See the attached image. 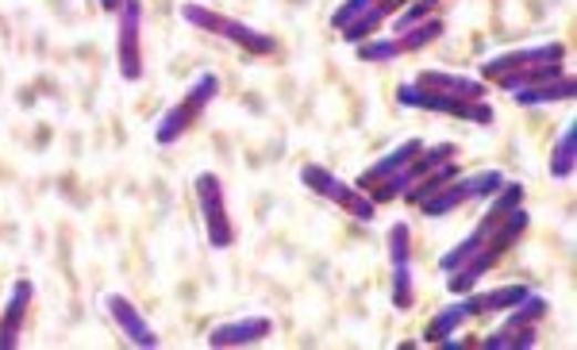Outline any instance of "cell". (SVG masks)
<instances>
[{
  "mask_svg": "<svg viewBox=\"0 0 577 350\" xmlns=\"http://www.w3.org/2000/svg\"><path fill=\"white\" fill-rule=\"evenodd\" d=\"M527 227H532V216H527V208L508 212V216L501 219V224L490 231V239H485V247L477 250V255L470 258L466 266H458V270H454V274H446V289H451L454 297H466V292H474L477 285H482L485 274H490L493 266H501V258H505L508 250L516 247L519 239H524Z\"/></svg>",
  "mask_w": 577,
  "mask_h": 350,
  "instance_id": "obj_1",
  "label": "cell"
},
{
  "mask_svg": "<svg viewBox=\"0 0 577 350\" xmlns=\"http://www.w3.org/2000/svg\"><path fill=\"white\" fill-rule=\"evenodd\" d=\"M177 12H182V20L189 23V28L208 31V35L224 39V43H231V47H239V51L255 54V59H266V54L278 51V39H274L270 31L250 28L247 20H235V16H227V12H216V8L200 4V0H185Z\"/></svg>",
  "mask_w": 577,
  "mask_h": 350,
  "instance_id": "obj_2",
  "label": "cell"
},
{
  "mask_svg": "<svg viewBox=\"0 0 577 350\" xmlns=\"http://www.w3.org/2000/svg\"><path fill=\"white\" fill-rule=\"evenodd\" d=\"M216 96H219V78L213 70H200L197 78H193V85L185 89L182 101H174L166 112H162V120L154 124V143L174 146L177 140H185V135L200 124V116L213 109Z\"/></svg>",
  "mask_w": 577,
  "mask_h": 350,
  "instance_id": "obj_3",
  "label": "cell"
},
{
  "mask_svg": "<svg viewBox=\"0 0 577 350\" xmlns=\"http://www.w3.org/2000/svg\"><path fill=\"white\" fill-rule=\"evenodd\" d=\"M297 177H300V185L312 193V197H320V200H328V205L343 208L347 216L359 219V224H373V219H378V205H373V200L365 197V193L354 182H343L336 169L320 166V162H305Z\"/></svg>",
  "mask_w": 577,
  "mask_h": 350,
  "instance_id": "obj_4",
  "label": "cell"
},
{
  "mask_svg": "<svg viewBox=\"0 0 577 350\" xmlns=\"http://www.w3.org/2000/svg\"><path fill=\"white\" fill-rule=\"evenodd\" d=\"M501 185H505V174H501V169L458 174L454 182H446L435 197H427L424 205H420V212H424L427 219H446V216H454L458 208H470V205H477V200H490Z\"/></svg>",
  "mask_w": 577,
  "mask_h": 350,
  "instance_id": "obj_5",
  "label": "cell"
},
{
  "mask_svg": "<svg viewBox=\"0 0 577 350\" xmlns=\"http://www.w3.org/2000/svg\"><path fill=\"white\" fill-rule=\"evenodd\" d=\"M396 104L412 112H439V116H454L462 124H477V127H490L497 120L490 101H458V96H443L432 93V89L416 85V81H401L396 85Z\"/></svg>",
  "mask_w": 577,
  "mask_h": 350,
  "instance_id": "obj_6",
  "label": "cell"
},
{
  "mask_svg": "<svg viewBox=\"0 0 577 350\" xmlns=\"http://www.w3.org/2000/svg\"><path fill=\"white\" fill-rule=\"evenodd\" d=\"M197 189V208H200V224H205V239L213 250H231L239 231H235V219H231V208H227V193H224V182L213 169L197 174L193 182Z\"/></svg>",
  "mask_w": 577,
  "mask_h": 350,
  "instance_id": "obj_7",
  "label": "cell"
},
{
  "mask_svg": "<svg viewBox=\"0 0 577 350\" xmlns=\"http://www.w3.org/2000/svg\"><path fill=\"white\" fill-rule=\"evenodd\" d=\"M389 250V300L396 312L416 308V278H412V227L404 219H393L385 231Z\"/></svg>",
  "mask_w": 577,
  "mask_h": 350,
  "instance_id": "obj_8",
  "label": "cell"
},
{
  "mask_svg": "<svg viewBox=\"0 0 577 350\" xmlns=\"http://www.w3.org/2000/svg\"><path fill=\"white\" fill-rule=\"evenodd\" d=\"M143 20L146 8L143 0H124L116 12V70L127 85L143 81L146 62H143Z\"/></svg>",
  "mask_w": 577,
  "mask_h": 350,
  "instance_id": "obj_9",
  "label": "cell"
},
{
  "mask_svg": "<svg viewBox=\"0 0 577 350\" xmlns=\"http://www.w3.org/2000/svg\"><path fill=\"white\" fill-rule=\"evenodd\" d=\"M566 43L563 39H547V43H532V47H516V51L505 54H493V59L482 62V81H493L497 85L501 78L519 70H532V66H547V62H566Z\"/></svg>",
  "mask_w": 577,
  "mask_h": 350,
  "instance_id": "obj_10",
  "label": "cell"
},
{
  "mask_svg": "<svg viewBox=\"0 0 577 350\" xmlns=\"http://www.w3.org/2000/svg\"><path fill=\"white\" fill-rule=\"evenodd\" d=\"M104 308H109V316H112V323H116V331L132 347H140V350H158L162 347V339H158V331H154V323L146 320L143 308L135 305L132 297H124V292H109V297H104Z\"/></svg>",
  "mask_w": 577,
  "mask_h": 350,
  "instance_id": "obj_11",
  "label": "cell"
},
{
  "mask_svg": "<svg viewBox=\"0 0 577 350\" xmlns=\"http://www.w3.org/2000/svg\"><path fill=\"white\" fill-rule=\"evenodd\" d=\"M274 336V320L270 316H239V320H227V323H216L213 331H208L205 343L213 350H239V347H258L266 343V339Z\"/></svg>",
  "mask_w": 577,
  "mask_h": 350,
  "instance_id": "obj_12",
  "label": "cell"
},
{
  "mask_svg": "<svg viewBox=\"0 0 577 350\" xmlns=\"http://www.w3.org/2000/svg\"><path fill=\"white\" fill-rule=\"evenodd\" d=\"M31 300H35V285H31V278L12 281V289H8V297H4V308H0V350H16L23 343Z\"/></svg>",
  "mask_w": 577,
  "mask_h": 350,
  "instance_id": "obj_13",
  "label": "cell"
},
{
  "mask_svg": "<svg viewBox=\"0 0 577 350\" xmlns=\"http://www.w3.org/2000/svg\"><path fill=\"white\" fill-rule=\"evenodd\" d=\"M412 81L432 89V93L458 96V101H485V93H490V85L482 78H466V73H451V70H420Z\"/></svg>",
  "mask_w": 577,
  "mask_h": 350,
  "instance_id": "obj_14",
  "label": "cell"
},
{
  "mask_svg": "<svg viewBox=\"0 0 577 350\" xmlns=\"http://www.w3.org/2000/svg\"><path fill=\"white\" fill-rule=\"evenodd\" d=\"M424 146H427L424 140H404V143H396L393 151L381 154V158L373 162L370 169H362L359 182H354V185H359L362 193H370L373 185H381L385 177H393V174H401V169H409L412 162H416V154L424 151Z\"/></svg>",
  "mask_w": 577,
  "mask_h": 350,
  "instance_id": "obj_15",
  "label": "cell"
},
{
  "mask_svg": "<svg viewBox=\"0 0 577 350\" xmlns=\"http://www.w3.org/2000/svg\"><path fill=\"white\" fill-rule=\"evenodd\" d=\"M512 101L516 104H524V109H547V104H566V101H574L577 96V78H574V70L566 66L558 78H550V81H539V85H532V89H516V93H508Z\"/></svg>",
  "mask_w": 577,
  "mask_h": 350,
  "instance_id": "obj_16",
  "label": "cell"
},
{
  "mask_svg": "<svg viewBox=\"0 0 577 350\" xmlns=\"http://www.w3.org/2000/svg\"><path fill=\"white\" fill-rule=\"evenodd\" d=\"M474 320V308H470V292L466 297H458L454 305H446V308H439V312L427 320V328H424V343L427 347H439L443 339H451V336H458L466 323Z\"/></svg>",
  "mask_w": 577,
  "mask_h": 350,
  "instance_id": "obj_17",
  "label": "cell"
},
{
  "mask_svg": "<svg viewBox=\"0 0 577 350\" xmlns=\"http://www.w3.org/2000/svg\"><path fill=\"white\" fill-rule=\"evenodd\" d=\"M532 292V285L527 281H508V285H493V289H482V292H470V308H474V316H505L512 305H519V300Z\"/></svg>",
  "mask_w": 577,
  "mask_h": 350,
  "instance_id": "obj_18",
  "label": "cell"
},
{
  "mask_svg": "<svg viewBox=\"0 0 577 350\" xmlns=\"http://www.w3.org/2000/svg\"><path fill=\"white\" fill-rule=\"evenodd\" d=\"M547 169L555 182H574V174H577V120H566L563 124L555 146H550Z\"/></svg>",
  "mask_w": 577,
  "mask_h": 350,
  "instance_id": "obj_19",
  "label": "cell"
},
{
  "mask_svg": "<svg viewBox=\"0 0 577 350\" xmlns=\"http://www.w3.org/2000/svg\"><path fill=\"white\" fill-rule=\"evenodd\" d=\"M458 174H462L458 162H454V158H451V162H443V166H435V169H427V174H420L416 182H412L409 189L401 193V200H404V205H412V208H420L427 197H435V193L443 189L446 182H454V177H458Z\"/></svg>",
  "mask_w": 577,
  "mask_h": 350,
  "instance_id": "obj_20",
  "label": "cell"
},
{
  "mask_svg": "<svg viewBox=\"0 0 577 350\" xmlns=\"http://www.w3.org/2000/svg\"><path fill=\"white\" fill-rule=\"evenodd\" d=\"M493 227H497V224H493V219H485V216L477 219V224H474V231H470L466 239H458L451 250H446L443 258H439V270H443V274H454V270H458V266H466L470 258H474L477 250L485 247V239H490V231H493Z\"/></svg>",
  "mask_w": 577,
  "mask_h": 350,
  "instance_id": "obj_21",
  "label": "cell"
},
{
  "mask_svg": "<svg viewBox=\"0 0 577 350\" xmlns=\"http://www.w3.org/2000/svg\"><path fill=\"white\" fill-rule=\"evenodd\" d=\"M443 31H446V23L439 20V16H432V20L416 23V28L401 31V35H393V39H396V47H401V54H416V51H424V47L439 43Z\"/></svg>",
  "mask_w": 577,
  "mask_h": 350,
  "instance_id": "obj_22",
  "label": "cell"
},
{
  "mask_svg": "<svg viewBox=\"0 0 577 350\" xmlns=\"http://www.w3.org/2000/svg\"><path fill=\"white\" fill-rule=\"evenodd\" d=\"M535 343H539V331L535 328H497L477 347L482 350H532Z\"/></svg>",
  "mask_w": 577,
  "mask_h": 350,
  "instance_id": "obj_23",
  "label": "cell"
},
{
  "mask_svg": "<svg viewBox=\"0 0 577 350\" xmlns=\"http://www.w3.org/2000/svg\"><path fill=\"white\" fill-rule=\"evenodd\" d=\"M354 54H359V62H370V66H385V62L401 59V47H396L393 35H373V39H362V43L354 47Z\"/></svg>",
  "mask_w": 577,
  "mask_h": 350,
  "instance_id": "obj_24",
  "label": "cell"
},
{
  "mask_svg": "<svg viewBox=\"0 0 577 350\" xmlns=\"http://www.w3.org/2000/svg\"><path fill=\"white\" fill-rule=\"evenodd\" d=\"M563 70H566V62H547V66H532V70L508 73V78H501L497 85L505 89V93H516V89H532V85H539V81L558 78Z\"/></svg>",
  "mask_w": 577,
  "mask_h": 350,
  "instance_id": "obj_25",
  "label": "cell"
},
{
  "mask_svg": "<svg viewBox=\"0 0 577 350\" xmlns=\"http://www.w3.org/2000/svg\"><path fill=\"white\" fill-rule=\"evenodd\" d=\"M435 12H439V0H409V4H404L401 12L389 20V31H393V35H401V31H409V28H416V23L432 20Z\"/></svg>",
  "mask_w": 577,
  "mask_h": 350,
  "instance_id": "obj_26",
  "label": "cell"
},
{
  "mask_svg": "<svg viewBox=\"0 0 577 350\" xmlns=\"http://www.w3.org/2000/svg\"><path fill=\"white\" fill-rule=\"evenodd\" d=\"M370 4H378V0H339V8H336V12H331V28L343 31L347 23H351L354 16H362Z\"/></svg>",
  "mask_w": 577,
  "mask_h": 350,
  "instance_id": "obj_27",
  "label": "cell"
},
{
  "mask_svg": "<svg viewBox=\"0 0 577 350\" xmlns=\"http://www.w3.org/2000/svg\"><path fill=\"white\" fill-rule=\"evenodd\" d=\"M96 4H101L104 12H112V16H116V12H120V4H124V0H96Z\"/></svg>",
  "mask_w": 577,
  "mask_h": 350,
  "instance_id": "obj_28",
  "label": "cell"
}]
</instances>
